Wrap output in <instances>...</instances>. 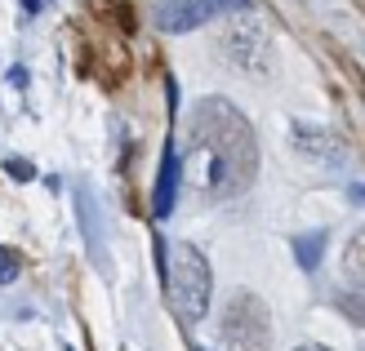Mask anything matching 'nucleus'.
I'll return each instance as SVG.
<instances>
[{"mask_svg": "<svg viewBox=\"0 0 365 351\" xmlns=\"http://www.w3.org/2000/svg\"><path fill=\"white\" fill-rule=\"evenodd\" d=\"M339 311L348 316L352 325L365 329V289H348V293H339Z\"/></svg>", "mask_w": 365, "mask_h": 351, "instance_id": "10", "label": "nucleus"}, {"mask_svg": "<svg viewBox=\"0 0 365 351\" xmlns=\"http://www.w3.org/2000/svg\"><path fill=\"white\" fill-rule=\"evenodd\" d=\"M294 351H330V347H317V342H303V347H294Z\"/></svg>", "mask_w": 365, "mask_h": 351, "instance_id": "13", "label": "nucleus"}, {"mask_svg": "<svg viewBox=\"0 0 365 351\" xmlns=\"http://www.w3.org/2000/svg\"><path fill=\"white\" fill-rule=\"evenodd\" d=\"M343 276L352 281V289H365V227H356L348 236V249H343Z\"/></svg>", "mask_w": 365, "mask_h": 351, "instance_id": "8", "label": "nucleus"}, {"mask_svg": "<svg viewBox=\"0 0 365 351\" xmlns=\"http://www.w3.org/2000/svg\"><path fill=\"white\" fill-rule=\"evenodd\" d=\"M178 182H182V160H178L174 147H165V156H160V174H156V192H152V218H170L174 214Z\"/></svg>", "mask_w": 365, "mask_h": 351, "instance_id": "7", "label": "nucleus"}, {"mask_svg": "<svg viewBox=\"0 0 365 351\" xmlns=\"http://www.w3.org/2000/svg\"><path fill=\"white\" fill-rule=\"evenodd\" d=\"M165 293H170V307L192 325L210 311L214 276H210L205 253L196 245H174L170 249V258H165Z\"/></svg>", "mask_w": 365, "mask_h": 351, "instance_id": "2", "label": "nucleus"}, {"mask_svg": "<svg viewBox=\"0 0 365 351\" xmlns=\"http://www.w3.org/2000/svg\"><path fill=\"white\" fill-rule=\"evenodd\" d=\"M192 351H200V347H192Z\"/></svg>", "mask_w": 365, "mask_h": 351, "instance_id": "15", "label": "nucleus"}, {"mask_svg": "<svg viewBox=\"0 0 365 351\" xmlns=\"http://www.w3.org/2000/svg\"><path fill=\"white\" fill-rule=\"evenodd\" d=\"M289 142H294L299 156L317 160V164H343V160H348L339 134H330V129H317V125H303V120L289 125Z\"/></svg>", "mask_w": 365, "mask_h": 351, "instance_id": "6", "label": "nucleus"}, {"mask_svg": "<svg viewBox=\"0 0 365 351\" xmlns=\"http://www.w3.org/2000/svg\"><path fill=\"white\" fill-rule=\"evenodd\" d=\"M187 178L200 196L232 200L259 178V138L227 98H200L187 125Z\"/></svg>", "mask_w": 365, "mask_h": 351, "instance_id": "1", "label": "nucleus"}, {"mask_svg": "<svg viewBox=\"0 0 365 351\" xmlns=\"http://www.w3.org/2000/svg\"><path fill=\"white\" fill-rule=\"evenodd\" d=\"M218 342L223 351H272V311L259 293L236 289L227 298L223 320H218Z\"/></svg>", "mask_w": 365, "mask_h": 351, "instance_id": "3", "label": "nucleus"}, {"mask_svg": "<svg viewBox=\"0 0 365 351\" xmlns=\"http://www.w3.org/2000/svg\"><path fill=\"white\" fill-rule=\"evenodd\" d=\"M14 276H18V258L9 249H0V285H9Z\"/></svg>", "mask_w": 365, "mask_h": 351, "instance_id": "11", "label": "nucleus"}, {"mask_svg": "<svg viewBox=\"0 0 365 351\" xmlns=\"http://www.w3.org/2000/svg\"><path fill=\"white\" fill-rule=\"evenodd\" d=\"M352 200H356V205H365V187H352Z\"/></svg>", "mask_w": 365, "mask_h": 351, "instance_id": "14", "label": "nucleus"}, {"mask_svg": "<svg viewBox=\"0 0 365 351\" xmlns=\"http://www.w3.org/2000/svg\"><path fill=\"white\" fill-rule=\"evenodd\" d=\"M321 245H325L321 231H312V236H294V253H299V263H303L307 271L321 263Z\"/></svg>", "mask_w": 365, "mask_h": 351, "instance_id": "9", "label": "nucleus"}, {"mask_svg": "<svg viewBox=\"0 0 365 351\" xmlns=\"http://www.w3.org/2000/svg\"><path fill=\"white\" fill-rule=\"evenodd\" d=\"M223 53L245 76H267L272 71V41H267L263 18H254L250 9H236V18L223 27Z\"/></svg>", "mask_w": 365, "mask_h": 351, "instance_id": "4", "label": "nucleus"}, {"mask_svg": "<svg viewBox=\"0 0 365 351\" xmlns=\"http://www.w3.org/2000/svg\"><path fill=\"white\" fill-rule=\"evenodd\" d=\"M5 169H9L14 178H23V182L31 178V164H27V160H9V164H5Z\"/></svg>", "mask_w": 365, "mask_h": 351, "instance_id": "12", "label": "nucleus"}, {"mask_svg": "<svg viewBox=\"0 0 365 351\" xmlns=\"http://www.w3.org/2000/svg\"><path fill=\"white\" fill-rule=\"evenodd\" d=\"M223 9H245V0H160L156 5V27L160 31H196Z\"/></svg>", "mask_w": 365, "mask_h": 351, "instance_id": "5", "label": "nucleus"}]
</instances>
